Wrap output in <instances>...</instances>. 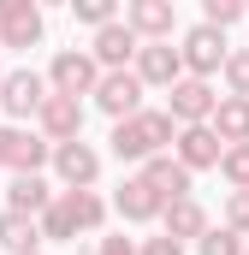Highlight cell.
<instances>
[{
	"label": "cell",
	"instance_id": "obj_1",
	"mask_svg": "<svg viewBox=\"0 0 249 255\" xmlns=\"http://www.w3.org/2000/svg\"><path fill=\"white\" fill-rule=\"evenodd\" d=\"M113 154L119 160H136V166H148L154 154H166L172 142H178V119L172 113H160V107H142L136 119H124V125H113Z\"/></svg>",
	"mask_w": 249,
	"mask_h": 255
},
{
	"label": "cell",
	"instance_id": "obj_2",
	"mask_svg": "<svg viewBox=\"0 0 249 255\" xmlns=\"http://www.w3.org/2000/svg\"><path fill=\"white\" fill-rule=\"evenodd\" d=\"M101 220H107V202H101L95 190H60L54 208L42 214V238L71 244L77 232H101Z\"/></svg>",
	"mask_w": 249,
	"mask_h": 255
},
{
	"label": "cell",
	"instance_id": "obj_3",
	"mask_svg": "<svg viewBox=\"0 0 249 255\" xmlns=\"http://www.w3.org/2000/svg\"><path fill=\"white\" fill-rule=\"evenodd\" d=\"M48 160H54V142H48V136H30V130H18V125H0V172L36 178Z\"/></svg>",
	"mask_w": 249,
	"mask_h": 255
},
{
	"label": "cell",
	"instance_id": "obj_4",
	"mask_svg": "<svg viewBox=\"0 0 249 255\" xmlns=\"http://www.w3.org/2000/svg\"><path fill=\"white\" fill-rule=\"evenodd\" d=\"M101 65H95V54H83V48H65V54H54V65H48V89L54 95H95L101 89Z\"/></svg>",
	"mask_w": 249,
	"mask_h": 255
},
{
	"label": "cell",
	"instance_id": "obj_5",
	"mask_svg": "<svg viewBox=\"0 0 249 255\" xmlns=\"http://www.w3.org/2000/svg\"><path fill=\"white\" fill-rule=\"evenodd\" d=\"M184 77H214L220 65L232 60V48H226V30H214V24H196V30H184Z\"/></svg>",
	"mask_w": 249,
	"mask_h": 255
},
{
	"label": "cell",
	"instance_id": "obj_6",
	"mask_svg": "<svg viewBox=\"0 0 249 255\" xmlns=\"http://www.w3.org/2000/svg\"><path fill=\"white\" fill-rule=\"evenodd\" d=\"M142 89H148V83H142L136 71H107V77H101V89H95V107H101L113 125H124V119H136V113H142Z\"/></svg>",
	"mask_w": 249,
	"mask_h": 255
},
{
	"label": "cell",
	"instance_id": "obj_7",
	"mask_svg": "<svg viewBox=\"0 0 249 255\" xmlns=\"http://www.w3.org/2000/svg\"><path fill=\"white\" fill-rule=\"evenodd\" d=\"M172 95V119H178V130L184 125H214V113H220V95H214V83H202V77H184V83H172L166 89Z\"/></svg>",
	"mask_w": 249,
	"mask_h": 255
},
{
	"label": "cell",
	"instance_id": "obj_8",
	"mask_svg": "<svg viewBox=\"0 0 249 255\" xmlns=\"http://www.w3.org/2000/svg\"><path fill=\"white\" fill-rule=\"evenodd\" d=\"M48 95H54V89H48V77L24 65V71H6V89H0V107H6L12 119H36V113L48 107Z\"/></svg>",
	"mask_w": 249,
	"mask_h": 255
},
{
	"label": "cell",
	"instance_id": "obj_9",
	"mask_svg": "<svg viewBox=\"0 0 249 255\" xmlns=\"http://www.w3.org/2000/svg\"><path fill=\"white\" fill-rule=\"evenodd\" d=\"M148 89H172V83H184V54L172 48V42H142V54L130 65Z\"/></svg>",
	"mask_w": 249,
	"mask_h": 255
},
{
	"label": "cell",
	"instance_id": "obj_10",
	"mask_svg": "<svg viewBox=\"0 0 249 255\" xmlns=\"http://www.w3.org/2000/svg\"><path fill=\"white\" fill-rule=\"evenodd\" d=\"M36 42H42V6L0 0V48H36Z\"/></svg>",
	"mask_w": 249,
	"mask_h": 255
},
{
	"label": "cell",
	"instance_id": "obj_11",
	"mask_svg": "<svg viewBox=\"0 0 249 255\" xmlns=\"http://www.w3.org/2000/svg\"><path fill=\"white\" fill-rule=\"evenodd\" d=\"M89 54H95V65H101V71H124V65L136 60V54H142V36H136V30H130V24H107V30H95V42H89Z\"/></svg>",
	"mask_w": 249,
	"mask_h": 255
},
{
	"label": "cell",
	"instance_id": "obj_12",
	"mask_svg": "<svg viewBox=\"0 0 249 255\" xmlns=\"http://www.w3.org/2000/svg\"><path fill=\"white\" fill-rule=\"evenodd\" d=\"M54 172H60L65 190H95V178H101V154H95L89 142H60V148H54Z\"/></svg>",
	"mask_w": 249,
	"mask_h": 255
},
{
	"label": "cell",
	"instance_id": "obj_13",
	"mask_svg": "<svg viewBox=\"0 0 249 255\" xmlns=\"http://www.w3.org/2000/svg\"><path fill=\"white\" fill-rule=\"evenodd\" d=\"M172 154L184 160L190 172H208V166L226 160V142H220V130H214V125H184V130H178V142H172Z\"/></svg>",
	"mask_w": 249,
	"mask_h": 255
},
{
	"label": "cell",
	"instance_id": "obj_14",
	"mask_svg": "<svg viewBox=\"0 0 249 255\" xmlns=\"http://www.w3.org/2000/svg\"><path fill=\"white\" fill-rule=\"evenodd\" d=\"M36 125L42 136L60 148V142H83V101H71V95H48V107L36 113Z\"/></svg>",
	"mask_w": 249,
	"mask_h": 255
},
{
	"label": "cell",
	"instance_id": "obj_15",
	"mask_svg": "<svg viewBox=\"0 0 249 255\" xmlns=\"http://www.w3.org/2000/svg\"><path fill=\"white\" fill-rule=\"evenodd\" d=\"M124 24H130L142 42H172L178 12H172V0H130V6H124Z\"/></svg>",
	"mask_w": 249,
	"mask_h": 255
},
{
	"label": "cell",
	"instance_id": "obj_16",
	"mask_svg": "<svg viewBox=\"0 0 249 255\" xmlns=\"http://www.w3.org/2000/svg\"><path fill=\"white\" fill-rule=\"evenodd\" d=\"M113 208H119L130 226H142V220H160V214H166V196H160L148 178H142V172H136V178H124V184H119Z\"/></svg>",
	"mask_w": 249,
	"mask_h": 255
},
{
	"label": "cell",
	"instance_id": "obj_17",
	"mask_svg": "<svg viewBox=\"0 0 249 255\" xmlns=\"http://www.w3.org/2000/svg\"><path fill=\"white\" fill-rule=\"evenodd\" d=\"M142 178L166 196V208H172V202H190V178H196V172H190L178 154H154V160L142 166Z\"/></svg>",
	"mask_w": 249,
	"mask_h": 255
},
{
	"label": "cell",
	"instance_id": "obj_18",
	"mask_svg": "<svg viewBox=\"0 0 249 255\" xmlns=\"http://www.w3.org/2000/svg\"><path fill=\"white\" fill-rule=\"evenodd\" d=\"M160 232L166 238H178V244H202L214 226H208V214H202V202L190 196V202H172L166 214H160Z\"/></svg>",
	"mask_w": 249,
	"mask_h": 255
},
{
	"label": "cell",
	"instance_id": "obj_19",
	"mask_svg": "<svg viewBox=\"0 0 249 255\" xmlns=\"http://www.w3.org/2000/svg\"><path fill=\"white\" fill-rule=\"evenodd\" d=\"M54 196H60V190H48V178L36 172V178H12V184H6V208H12V214L42 220V214L54 208Z\"/></svg>",
	"mask_w": 249,
	"mask_h": 255
},
{
	"label": "cell",
	"instance_id": "obj_20",
	"mask_svg": "<svg viewBox=\"0 0 249 255\" xmlns=\"http://www.w3.org/2000/svg\"><path fill=\"white\" fill-rule=\"evenodd\" d=\"M36 244H42V220H30V214H0V250L12 255H36Z\"/></svg>",
	"mask_w": 249,
	"mask_h": 255
},
{
	"label": "cell",
	"instance_id": "obj_21",
	"mask_svg": "<svg viewBox=\"0 0 249 255\" xmlns=\"http://www.w3.org/2000/svg\"><path fill=\"white\" fill-rule=\"evenodd\" d=\"M214 130H220V142H226V148H238V142H249V101H244V95H220V113H214Z\"/></svg>",
	"mask_w": 249,
	"mask_h": 255
},
{
	"label": "cell",
	"instance_id": "obj_22",
	"mask_svg": "<svg viewBox=\"0 0 249 255\" xmlns=\"http://www.w3.org/2000/svg\"><path fill=\"white\" fill-rule=\"evenodd\" d=\"M71 18L89 30H107V24H119V6L113 0H71Z\"/></svg>",
	"mask_w": 249,
	"mask_h": 255
},
{
	"label": "cell",
	"instance_id": "obj_23",
	"mask_svg": "<svg viewBox=\"0 0 249 255\" xmlns=\"http://www.w3.org/2000/svg\"><path fill=\"white\" fill-rule=\"evenodd\" d=\"M220 178H226L232 190H249V142L226 148V160H220Z\"/></svg>",
	"mask_w": 249,
	"mask_h": 255
},
{
	"label": "cell",
	"instance_id": "obj_24",
	"mask_svg": "<svg viewBox=\"0 0 249 255\" xmlns=\"http://www.w3.org/2000/svg\"><path fill=\"white\" fill-rule=\"evenodd\" d=\"M244 12H249L244 0H202V24H214V30H232Z\"/></svg>",
	"mask_w": 249,
	"mask_h": 255
},
{
	"label": "cell",
	"instance_id": "obj_25",
	"mask_svg": "<svg viewBox=\"0 0 249 255\" xmlns=\"http://www.w3.org/2000/svg\"><path fill=\"white\" fill-rule=\"evenodd\" d=\"M196 250H202V255H249V250H244V238H238L232 226H220V232H208V238H202Z\"/></svg>",
	"mask_w": 249,
	"mask_h": 255
},
{
	"label": "cell",
	"instance_id": "obj_26",
	"mask_svg": "<svg viewBox=\"0 0 249 255\" xmlns=\"http://www.w3.org/2000/svg\"><path fill=\"white\" fill-rule=\"evenodd\" d=\"M226 83H232V95H244V101H249V48H232V60H226Z\"/></svg>",
	"mask_w": 249,
	"mask_h": 255
},
{
	"label": "cell",
	"instance_id": "obj_27",
	"mask_svg": "<svg viewBox=\"0 0 249 255\" xmlns=\"http://www.w3.org/2000/svg\"><path fill=\"white\" fill-rule=\"evenodd\" d=\"M226 226H232L238 238H249V190H232V196H226Z\"/></svg>",
	"mask_w": 249,
	"mask_h": 255
},
{
	"label": "cell",
	"instance_id": "obj_28",
	"mask_svg": "<svg viewBox=\"0 0 249 255\" xmlns=\"http://www.w3.org/2000/svg\"><path fill=\"white\" fill-rule=\"evenodd\" d=\"M136 255H184V244L160 232V238H148V244H142V250H136Z\"/></svg>",
	"mask_w": 249,
	"mask_h": 255
},
{
	"label": "cell",
	"instance_id": "obj_29",
	"mask_svg": "<svg viewBox=\"0 0 249 255\" xmlns=\"http://www.w3.org/2000/svg\"><path fill=\"white\" fill-rule=\"evenodd\" d=\"M95 255H136V244H130V238H101Z\"/></svg>",
	"mask_w": 249,
	"mask_h": 255
},
{
	"label": "cell",
	"instance_id": "obj_30",
	"mask_svg": "<svg viewBox=\"0 0 249 255\" xmlns=\"http://www.w3.org/2000/svg\"><path fill=\"white\" fill-rule=\"evenodd\" d=\"M0 89H6V71H0Z\"/></svg>",
	"mask_w": 249,
	"mask_h": 255
},
{
	"label": "cell",
	"instance_id": "obj_31",
	"mask_svg": "<svg viewBox=\"0 0 249 255\" xmlns=\"http://www.w3.org/2000/svg\"><path fill=\"white\" fill-rule=\"evenodd\" d=\"M36 255H42V250H36Z\"/></svg>",
	"mask_w": 249,
	"mask_h": 255
}]
</instances>
